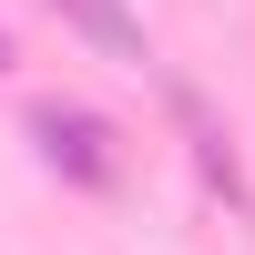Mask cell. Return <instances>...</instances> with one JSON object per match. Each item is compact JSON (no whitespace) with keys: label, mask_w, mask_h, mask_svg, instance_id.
I'll use <instances>...</instances> for the list:
<instances>
[{"label":"cell","mask_w":255,"mask_h":255,"mask_svg":"<svg viewBox=\"0 0 255 255\" xmlns=\"http://www.w3.org/2000/svg\"><path fill=\"white\" fill-rule=\"evenodd\" d=\"M31 143H41V163L51 174H72V184H123V133L102 113H82V102H31Z\"/></svg>","instance_id":"obj_1"},{"label":"cell","mask_w":255,"mask_h":255,"mask_svg":"<svg viewBox=\"0 0 255 255\" xmlns=\"http://www.w3.org/2000/svg\"><path fill=\"white\" fill-rule=\"evenodd\" d=\"M163 102H174V123H184V143H194V163H204V184H215L235 215H255V194H245V163H235V133L215 123V102L194 92L184 72H163Z\"/></svg>","instance_id":"obj_2"},{"label":"cell","mask_w":255,"mask_h":255,"mask_svg":"<svg viewBox=\"0 0 255 255\" xmlns=\"http://www.w3.org/2000/svg\"><path fill=\"white\" fill-rule=\"evenodd\" d=\"M51 10L72 20V31L92 41V51H113V61H133V72H143V61H153V51H143V20L123 10V0H51Z\"/></svg>","instance_id":"obj_3"}]
</instances>
